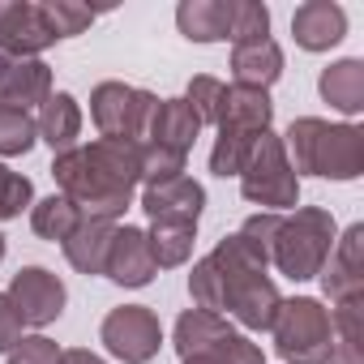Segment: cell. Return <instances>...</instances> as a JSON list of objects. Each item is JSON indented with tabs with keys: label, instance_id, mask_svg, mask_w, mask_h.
<instances>
[{
	"label": "cell",
	"instance_id": "6da1fadb",
	"mask_svg": "<svg viewBox=\"0 0 364 364\" xmlns=\"http://www.w3.org/2000/svg\"><path fill=\"white\" fill-rule=\"evenodd\" d=\"M56 180L65 198L82 210V219H116L124 215L133 185L141 180V150L129 141H95V146H77L69 154L56 159Z\"/></svg>",
	"mask_w": 364,
	"mask_h": 364
},
{
	"label": "cell",
	"instance_id": "7a4b0ae2",
	"mask_svg": "<svg viewBox=\"0 0 364 364\" xmlns=\"http://www.w3.org/2000/svg\"><path fill=\"white\" fill-rule=\"evenodd\" d=\"M287 146L296 154V167L313 171V176L351 180V176H360V163H364V137L351 124L296 120L287 129Z\"/></svg>",
	"mask_w": 364,
	"mask_h": 364
},
{
	"label": "cell",
	"instance_id": "3957f363",
	"mask_svg": "<svg viewBox=\"0 0 364 364\" xmlns=\"http://www.w3.org/2000/svg\"><path fill=\"white\" fill-rule=\"evenodd\" d=\"M334 249V223L326 210H296V219H279L270 236V262L291 279L321 274Z\"/></svg>",
	"mask_w": 364,
	"mask_h": 364
},
{
	"label": "cell",
	"instance_id": "277c9868",
	"mask_svg": "<svg viewBox=\"0 0 364 364\" xmlns=\"http://www.w3.org/2000/svg\"><path fill=\"white\" fill-rule=\"evenodd\" d=\"M274 343L279 355L291 364H330V343H334V321L317 300H287L274 313Z\"/></svg>",
	"mask_w": 364,
	"mask_h": 364
},
{
	"label": "cell",
	"instance_id": "5b68a950",
	"mask_svg": "<svg viewBox=\"0 0 364 364\" xmlns=\"http://www.w3.org/2000/svg\"><path fill=\"white\" fill-rule=\"evenodd\" d=\"M245 198L257 202V206H296L300 198V185H296V171L283 154V141L274 133H262L249 150V163H245Z\"/></svg>",
	"mask_w": 364,
	"mask_h": 364
},
{
	"label": "cell",
	"instance_id": "8992f818",
	"mask_svg": "<svg viewBox=\"0 0 364 364\" xmlns=\"http://www.w3.org/2000/svg\"><path fill=\"white\" fill-rule=\"evenodd\" d=\"M154 95L146 90H133V86H120V82H103L90 99V112H95V124L103 129V137L112 141H137L150 133V116H154Z\"/></svg>",
	"mask_w": 364,
	"mask_h": 364
},
{
	"label": "cell",
	"instance_id": "52a82bcc",
	"mask_svg": "<svg viewBox=\"0 0 364 364\" xmlns=\"http://www.w3.org/2000/svg\"><path fill=\"white\" fill-rule=\"evenodd\" d=\"M103 343L112 355H120L124 364H146L159 343H163V330H159V317L141 304H124V309H112L107 321H103Z\"/></svg>",
	"mask_w": 364,
	"mask_h": 364
},
{
	"label": "cell",
	"instance_id": "ba28073f",
	"mask_svg": "<svg viewBox=\"0 0 364 364\" xmlns=\"http://www.w3.org/2000/svg\"><path fill=\"white\" fill-rule=\"evenodd\" d=\"M141 206H146V215H150L159 228H189V232H193L198 219H202L206 193H202L198 180H189V176H171V180H159V185L146 189Z\"/></svg>",
	"mask_w": 364,
	"mask_h": 364
},
{
	"label": "cell",
	"instance_id": "9c48e42d",
	"mask_svg": "<svg viewBox=\"0 0 364 364\" xmlns=\"http://www.w3.org/2000/svg\"><path fill=\"white\" fill-rule=\"evenodd\" d=\"M9 300L18 304L26 326H48L65 309V283L56 274H48L43 266H26V270H18V279L9 287Z\"/></svg>",
	"mask_w": 364,
	"mask_h": 364
},
{
	"label": "cell",
	"instance_id": "30bf717a",
	"mask_svg": "<svg viewBox=\"0 0 364 364\" xmlns=\"http://www.w3.org/2000/svg\"><path fill=\"white\" fill-rule=\"evenodd\" d=\"M154 257H150V240L146 232L137 228H116L112 236V249H107V262H103V274L112 283H124V287H146L154 279Z\"/></svg>",
	"mask_w": 364,
	"mask_h": 364
},
{
	"label": "cell",
	"instance_id": "8fae6325",
	"mask_svg": "<svg viewBox=\"0 0 364 364\" xmlns=\"http://www.w3.org/2000/svg\"><path fill=\"white\" fill-rule=\"evenodd\" d=\"M48 43H56V35L43 18V5H0V48L9 56L39 52Z\"/></svg>",
	"mask_w": 364,
	"mask_h": 364
},
{
	"label": "cell",
	"instance_id": "7c38bea8",
	"mask_svg": "<svg viewBox=\"0 0 364 364\" xmlns=\"http://www.w3.org/2000/svg\"><path fill=\"white\" fill-rule=\"evenodd\" d=\"M291 31H296V43L304 52H326L343 39L347 31V14L338 5H330V0H309V5L296 9L291 18Z\"/></svg>",
	"mask_w": 364,
	"mask_h": 364
},
{
	"label": "cell",
	"instance_id": "4fadbf2b",
	"mask_svg": "<svg viewBox=\"0 0 364 364\" xmlns=\"http://www.w3.org/2000/svg\"><path fill=\"white\" fill-rule=\"evenodd\" d=\"M198 116L189 112V103L185 99H163V103H154V116H150V146H159V150H171V154H180L185 159V150L193 146V137H198Z\"/></svg>",
	"mask_w": 364,
	"mask_h": 364
},
{
	"label": "cell",
	"instance_id": "5bb4252c",
	"mask_svg": "<svg viewBox=\"0 0 364 364\" xmlns=\"http://www.w3.org/2000/svg\"><path fill=\"white\" fill-rule=\"evenodd\" d=\"M232 69H236V86L266 90V86L283 73V52L274 48L270 35L245 39V43H236V52H232Z\"/></svg>",
	"mask_w": 364,
	"mask_h": 364
},
{
	"label": "cell",
	"instance_id": "9a60e30c",
	"mask_svg": "<svg viewBox=\"0 0 364 364\" xmlns=\"http://www.w3.org/2000/svg\"><path fill=\"white\" fill-rule=\"evenodd\" d=\"M360 228H351L347 236H343V245L338 249H330V257H326V266H321V283H326V291L330 296H338L343 304H355V296H360Z\"/></svg>",
	"mask_w": 364,
	"mask_h": 364
},
{
	"label": "cell",
	"instance_id": "2e32d148",
	"mask_svg": "<svg viewBox=\"0 0 364 364\" xmlns=\"http://www.w3.org/2000/svg\"><path fill=\"white\" fill-rule=\"evenodd\" d=\"M112 236H116V228H112L107 219H82V223L73 228V236L65 240V253H69V262H73L77 270H86V274H103V262H107Z\"/></svg>",
	"mask_w": 364,
	"mask_h": 364
},
{
	"label": "cell",
	"instance_id": "e0dca14e",
	"mask_svg": "<svg viewBox=\"0 0 364 364\" xmlns=\"http://www.w3.org/2000/svg\"><path fill=\"white\" fill-rule=\"evenodd\" d=\"M48 90H52V73L43 60H18L14 73L0 86V107H18V112H31V103H48Z\"/></svg>",
	"mask_w": 364,
	"mask_h": 364
},
{
	"label": "cell",
	"instance_id": "ac0fdd59",
	"mask_svg": "<svg viewBox=\"0 0 364 364\" xmlns=\"http://www.w3.org/2000/svg\"><path fill=\"white\" fill-rule=\"evenodd\" d=\"M39 133L52 150H73L77 146V133H82V112H77V99L73 95H48L43 103V116H39Z\"/></svg>",
	"mask_w": 364,
	"mask_h": 364
},
{
	"label": "cell",
	"instance_id": "d6986e66",
	"mask_svg": "<svg viewBox=\"0 0 364 364\" xmlns=\"http://www.w3.org/2000/svg\"><path fill=\"white\" fill-rule=\"evenodd\" d=\"M180 31L198 43H215V39H232V22H236V5H180L176 14Z\"/></svg>",
	"mask_w": 364,
	"mask_h": 364
},
{
	"label": "cell",
	"instance_id": "ffe728a7",
	"mask_svg": "<svg viewBox=\"0 0 364 364\" xmlns=\"http://www.w3.org/2000/svg\"><path fill=\"white\" fill-rule=\"evenodd\" d=\"M321 99L334 103L338 112H360L364 107V65L360 60H338L321 73Z\"/></svg>",
	"mask_w": 364,
	"mask_h": 364
},
{
	"label": "cell",
	"instance_id": "44dd1931",
	"mask_svg": "<svg viewBox=\"0 0 364 364\" xmlns=\"http://www.w3.org/2000/svg\"><path fill=\"white\" fill-rule=\"evenodd\" d=\"M232 330H228V321L219 317V313H206V309H193V313H185L176 321V347H180V355H198V351H210L215 343H223Z\"/></svg>",
	"mask_w": 364,
	"mask_h": 364
},
{
	"label": "cell",
	"instance_id": "7402d4cb",
	"mask_svg": "<svg viewBox=\"0 0 364 364\" xmlns=\"http://www.w3.org/2000/svg\"><path fill=\"white\" fill-rule=\"evenodd\" d=\"M77 223H82V210L69 198H48L35 206V232L43 240H69Z\"/></svg>",
	"mask_w": 364,
	"mask_h": 364
},
{
	"label": "cell",
	"instance_id": "603a6c76",
	"mask_svg": "<svg viewBox=\"0 0 364 364\" xmlns=\"http://www.w3.org/2000/svg\"><path fill=\"white\" fill-rule=\"evenodd\" d=\"M146 240H150L154 266H180V262L189 257V249H193V232L189 228H159L154 223V232Z\"/></svg>",
	"mask_w": 364,
	"mask_h": 364
},
{
	"label": "cell",
	"instance_id": "cb8c5ba5",
	"mask_svg": "<svg viewBox=\"0 0 364 364\" xmlns=\"http://www.w3.org/2000/svg\"><path fill=\"white\" fill-rule=\"evenodd\" d=\"M35 146V120L31 112L0 107V154H26Z\"/></svg>",
	"mask_w": 364,
	"mask_h": 364
},
{
	"label": "cell",
	"instance_id": "d4e9b609",
	"mask_svg": "<svg viewBox=\"0 0 364 364\" xmlns=\"http://www.w3.org/2000/svg\"><path fill=\"white\" fill-rule=\"evenodd\" d=\"M185 364H262V351H257L253 343H245L240 334H228L223 343H215L210 351L189 355Z\"/></svg>",
	"mask_w": 364,
	"mask_h": 364
},
{
	"label": "cell",
	"instance_id": "484cf974",
	"mask_svg": "<svg viewBox=\"0 0 364 364\" xmlns=\"http://www.w3.org/2000/svg\"><path fill=\"white\" fill-rule=\"evenodd\" d=\"M189 112L198 116V124H215L219 120V103H223V86L215 77H193L189 86Z\"/></svg>",
	"mask_w": 364,
	"mask_h": 364
},
{
	"label": "cell",
	"instance_id": "4316f807",
	"mask_svg": "<svg viewBox=\"0 0 364 364\" xmlns=\"http://www.w3.org/2000/svg\"><path fill=\"white\" fill-rule=\"evenodd\" d=\"M31 202V180L9 171V167H0V219H14L22 215V206Z\"/></svg>",
	"mask_w": 364,
	"mask_h": 364
},
{
	"label": "cell",
	"instance_id": "83f0119b",
	"mask_svg": "<svg viewBox=\"0 0 364 364\" xmlns=\"http://www.w3.org/2000/svg\"><path fill=\"white\" fill-rule=\"evenodd\" d=\"M43 18H48V26H52L56 39H69V35H77L82 26L95 22V14L82 9V5H43Z\"/></svg>",
	"mask_w": 364,
	"mask_h": 364
},
{
	"label": "cell",
	"instance_id": "f1b7e54d",
	"mask_svg": "<svg viewBox=\"0 0 364 364\" xmlns=\"http://www.w3.org/2000/svg\"><path fill=\"white\" fill-rule=\"evenodd\" d=\"M9 364H60V351L52 338L35 334V338H22L14 351H9Z\"/></svg>",
	"mask_w": 364,
	"mask_h": 364
},
{
	"label": "cell",
	"instance_id": "f546056e",
	"mask_svg": "<svg viewBox=\"0 0 364 364\" xmlns=\"http://www.w3.org/2000/svg\"><path fill=\"white\" fill-rule=\"evenodd\" d=\"M22 330H26V321L18 313V304L9 300V291H0V351H14L22 343Z\"/></svg>",
	"mask_w": 364,
	"mask_h": 364
},
{
	"label": "cell",
	"instance_id": "4dcf8cb0",
	"mask_svg": "<svg viewBox=\"0 0 364 364\" xmlns=\"http://www.w3.org/2000/svg\"><path fill=\"white\" fill-rule=\"evenodd\" d=\"M60 364H103L99 355H90V351H65L60 355Z\"/></svg>",
	"mask_w": 364,
	"mask_h": 364
},
{
	"label": "cell",
	"instance_id": "1f68e13d",
	"mask_svg": "<svg viewBox=\"0 0 364 364\" xmlns=\"http://www.w3.org/2000/svg\"><path fill=\"white\" fill-rule=\"evenodd\" d=\"M0 257H5V236H0Z\"/></svg>",
	"mask_w": 364,
	"mask_h": 364
}]
</instances>
